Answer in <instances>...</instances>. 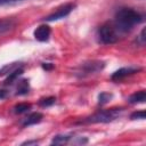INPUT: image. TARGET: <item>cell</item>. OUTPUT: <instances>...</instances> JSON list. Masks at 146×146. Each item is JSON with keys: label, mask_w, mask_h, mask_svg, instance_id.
I'll use <instances>...</instances> for the list:
<instances>
[{"label": "cell", "mask_w": 146, "mask_h": 146, "mask_svg": "<svg viewBox=\"0 0 146 146\" xmlns=\"http://www.w3.org/2000/svg\"><path fill=\"white\" fill-rule=\"evenodd\" d=\"M120 33L113 25V23H105L103 24L97 32L98 41L103 44H112L119 40Z\"/></svg>", "instance_id": "cell-3"}, {"label": "cell", "mask_w": 146, "mask_h": 146, "mask_svg": "<svg viewBox=\"0 0 146 146\" xmlns=\"http://www.w3.org/2000/svg\"><path fill=\"white\" fill-rule=\"evenodd\" d=\"M144 21V15L132 8H120L114 16L113 25L119 33L130 32L136 25Z\"/></svg>", "instance_id": "cell-1"}, {"label": "cell", "mask_w": 146, "mask_h": 146, "mask_svg": "<svg viewBox=\"0 0 146 146\" xmlns=\"http://www.w3.org/2000/svg\"><path fill=\"white\" fill-rule=\"evenodd\" d=\"M75 8V3L73 2H67L60 7H58L54 13H51L50 15L46 16L43 18V21L46 22H55V21H58V19H62L66 16H68L71 14V11Z\"/></svg>", "instance_id": "cell-5"}, {"label": "cell", "mask_w": 146, "mask_h": 146, "mask_svg": "<svg viewBox=\"0 0 146 146\" xmlns=\"http://www.w3.org/2000/svg\"><path fill=\"white\" fill-rule=\"evenodd\" d=\"M105 67V62L103 60H87L80 64L75 68V75L79 78H86L94 74H97Z\"/></svg>", "instance_id": "cell-4"}, {"label": "cell", "mask_w": 146, "mask_h": 146, "mask_svg": "<svg viewBox=\"0 0 146 146\" xmlns=\"http://www.w3.org/2000/svg\"><path fill=\"white\" fill-rule=\"evenodd\" d=\"M141 68L140 67H137V66H128V67H121L119 68L117 71H115L112 75H111V79L113 81H121L123 79H125L127 76H130L135 73H137L138 71H140Z\"/></svg>", "instance_id": "cell-6"}, {"label": "cell", "mask_w": 146, "mask_h": 146, "mask_svg": "<svg viewBox=\"0 0 146 146\" xmlns=\"http://www.w3.org/2000/svg\"><path fill=\"white\" fill-rule=\"evenodd\" d=\"M146 116V113L144 110L141 111H137V112H133L131 115H130V119L131 120H144Z\"/></svg>", "instance_id": "cell-18"}, {"label": "cell", "mask_w": 146, "mask_h": 146, "mask_svg": "<svg viewBox=\"0 0 146 146\" xmlns=\"http://www.w3.org/2000/svg\"><path fill=\"white\" fill-rule=\"evenodd\" d=\"M6 96H7V91H6V90H2V89H0V99H3V98H6Z\"/></svg>", "instance_id": "cell-23"}, {"label": "cell", "mask_w": 146, "mask_h": 146, "mask_svg": "<svg viewBox=\"0 0 146 146\" xmlns=\"http://www.w3.org/2000/svg\"><path fill=\"white\" fill-rule=\"evenodd\" d=\"M42 119H43V115H42L40 112H33V113L29 114L26 117L23 119V121H22V125H23V127L33 125V124H36V123L41 122Z\"/></svg>", "instance_id": "cell-8"}, {"label": "cell", "mask_w": 146, "mask_h": 146, "mask_svg": "<svg viewBox=\"0 0 146 146\" xmlns=\"http://www.w3.org/2000/svg\"><path fill=\"white\" fill-rule=\"evenodd\" d=\"M17 86H16V95H26L30 91V83L29 80L26 79H22L16 81Z\"/></svg>", "instance_id": "cell-10"}, {"label": "cell", "mask_w": 146, "mask_h": 146, "mask_svg": "<svg viewBox=\"0 0 146 146\" xmlns=\"http://www.w3.org/2000/svg\"><path fill=\"white\" fill-rule=\"evenodd\" d=\"M16 1H21V0H0V6L8 5V3H14Z\"/></svg>", "instance_id": "cell-20"}, {"label": "cell", "mask_w": 146, "mask_h": 146, "mask_svg": "<svg viewBox=\"0 0 146 146\" xmlns=\"http://www.w3.org/2000/svg\"><path fill=\"white\" fill-rule=\"evenodd\" d=\"M22 63H11V64H7L5 65L1 70H0V75H8L9 73H11L13 71H15L17 67L22 66Z\"/></svg>", "instance_id": "cell-14"}, {"label": "cell", "mask_w": 146, "mask_h": 146, "mask_svg": "<svg viewBox=\"0 0 146 146\" xmlns=\"http://www.w3.org/2000/svg\"><path fill=\"white\" fill-rule=\"evenodd\" d=\"M145 99H146L145 90H139V91H137V92H135L128 97V102L130 104H140V103H144Z\"/></svg>", "instance_id": "cell-11"}, {"label": "cell", "mask_w": 146, "mask_h": 146, "mask_svg": "<svg viewBox=\"0 0 146 146\" xmlns=\"http://www.w3.org/2000/svg\"><path fill=\"white\" fill-rule=\"evenodd\" d=\"M30 110H31V104H27V103H19L14 106V112L16 114H22Z\"/></svg>", "instance_id": "cell-15"}, {"label": "cell", "mask_w": 146, "mask_h": 146, "mask_svg": "<svg viewBox=\"0 0 146 146\" xmlns=\"http://www.w3.org/2000/svg\"><path fill=\"white\" fill-rule=\"evenodd\" d=\"M112 97H113V95L110 92H100L98 95V103L100 105H105L106 103H108L111 100Z\"/></svg>", "instance_id": "cell-17"}, {"label": "cell", "mask_w": 146, "mask_h": 146, "mask_svg": "<svg viewBox=\"0 0 146 146\" xmlns=\"http://www.w3.org/2000/svg\"><path fill=\"white\" fill-rule=\"evenodd\" d=\"M55 103H56V97H52V96L46 97V98H41L39 100V105L41 107H49V106L54 105Z\"/></svg>", "instance_id": "cell-16"}, {"label": "cell", "mask_w": 146, "mask_h": 146, "mask_svg": "<svg viewBox=\"0 0 146 146\" xmlns=\"http://www.w3.org/2000/svg\"><path fill=\"white\" fill-rule=\"evenodd\" d=\"M50 34H51V29L49 25L47 24H42L40 26H38L34 32H33V35L34 38L38 40V41H41V42H44V41H48V39L50 38Z\"/></svg>", "instance_id": "cell-7"}, {"label": "cell", "mask_w": 146, "mask_h": 146, "mask_svg": "<svg viewBox=\"0 0 146 146\" xmlns=\"http://www.w3.org/2000/svg\"><path fill=\"white\" fill-rule=\"evenodd\" d=\"M73 136L70 135H57L52 138L51 145H65V144H72Z\"/></svg>", "instance_id": "cell-12"}, {"label": "cell", "mask_w": 146, "mask_h": 146, "mask_svg": "<svg viewBox=\"0 0 146 146\" xmlns=\"http://www.w3.org/2000/svg\"><path fill=\"white\" fill-rule=\"evenodd\" d=\"M145 41H146V39H145V29H143V30L140 31L139 35L137 36L136 42H137V44H139V46H145Z\"/></svg>", "instance_id": "cell-19"}, {"label": "cell", "mask_w": 146, "mask_h": 146, "mask_svg": "<svg viewBox=\"0 0 146 146\" xmlns=\"http://www.w3.org/2000/svg\"><path fill=\"white\" fill-rule=\"evenodd\" d=\"M123 112L122 107H114L110 110H102L96 112L95 114L86 117L81 121V123H108L116 120Z\"/></svg>", "instance_id": "cell-2"}, {"label": "cell", "mask_w": 146, "mask_h": 146, "mask_svg": "<svg viewBox=\"0 0 146 146\" xmlns=\"http://www.w3.org/2000/svg\"><path fill=\"white\" fill-rule=\"evenodd\" d=\"M15 19L13 18H0V35L11 31L15 27Z\"/></svg>", "instance_id": "cell-9"}, {"label": "cell", "mask_w": 146, "mask_h": 146, "mask_svg": "<svg viewBox=\"0 0 146 146\" xmlns=\"http://www.w3.org/2000/svg\"><path fill=\"white\" fill-rule=\"evenodd\" d=\"M42 66H43V68H44V70H50V68H52V67H54V65H52V64H50V63H44Z\"/></svg>", "instance_id": "cell-22"}, {"label": "cell", "mask_w": 146, "mask_h": 146, "mask_svg": "<svg viewBox=\"0 0 146 146\" xmlns=\"http://www.w3.org/2000/svg\"><path fill=\"white\" fill-rule=\"evenodd\" d=\"M36 144H39L38 140H26V141L22 143V145H36Z\"/></svg>", "instance_id": "cell-21"}, {"label": "cell", "mask_w": 146, "mask_h": 146, "mask_svg": "<svg viewBox=\"0 0 146 146\" xmlns=\"http://www.w3.org/2000/svg\"><path fill=\"white\" fill-rule=\"evenodd\" d=\"M22 73H23V65L19 66V67H17L15 71H13L11 73L8 74L7 79L5 80V84H11V83L16 82L17 79H18V76H19Z\"/></svg>", "instance_id": "cell-13"}]
</instances>
